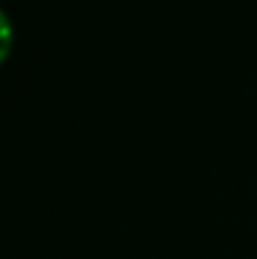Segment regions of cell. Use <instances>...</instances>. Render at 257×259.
Masks as SVG:
<instances>
[{
  "label": "cell",
  "instance_id": "obj_1",
  "mask_svg": "<svg viewBox=\"0 0 257 259\" xmlns=\"http://www.w3.org/2000/svg\"><path fill=\"white\" fill-rule=\"evenodd\" d=\"M14 41V30H12V21L9 16L0 9V62L9 55V48H12Z\"/></svg>",
  "mask_w": 257,
  "mask_h": 259
}]
</instances>
